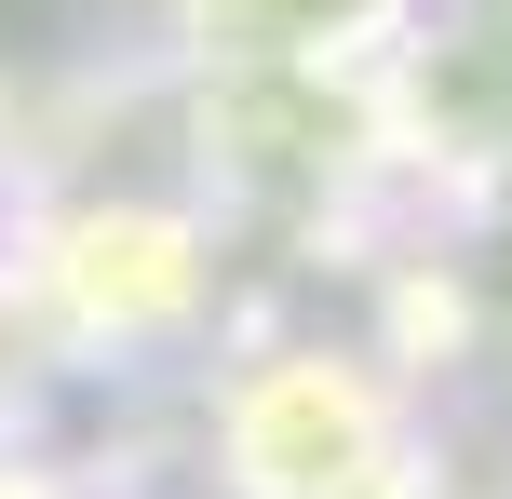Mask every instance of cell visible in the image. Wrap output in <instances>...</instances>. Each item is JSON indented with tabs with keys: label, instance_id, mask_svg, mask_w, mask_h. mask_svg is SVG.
<instances>
[{
	"label": "cell",
	"instance_id": "6da1fadb",
	"mask_svg": "<svg viewBox=\"0 0 512 499\" xmlns=\"http://www.w3.org/2000/svg\"><path fill=\"white\" fill-rule=\"evenodd\" d=\"M405 432V392L378 378V351L351 338H297V351H243L203 392V459L243 499H351Z\"/></svg>",
	"mask_w": 512,
	"mask_h": 499
},
{
	"label": "cell",
	"instance_id": "3957f363",
	"mask_svg": "<svg viewBox=\"0 0 512 499\" xmlns=\"http://www.w3.org/2000/svg\"><path fill=\"white\" fill-rule=\"evenodd\" d=\"M432 284H445V311L472 324V351H512V149L486 176H459L445 243H432Z\"/></svg>",
	"mask_w": 512,
	"mask_h": 499
},
{
	"label": "cell",
	"instance_id": "7a4b0ae2",
	"mask_svg": "<svg viewBox=\"0 0 512 499\" xmlns=\"http://www.w3.org/2000/svg\"><path fill=\"white\" fill-rule=\"evenodd\" d=\"M418 0H176V41L203 68H324V54H364L405 27Z\"/></svg>",
	"mask_w": 512,
	"mask_h": 499
}]
</instances>
